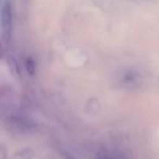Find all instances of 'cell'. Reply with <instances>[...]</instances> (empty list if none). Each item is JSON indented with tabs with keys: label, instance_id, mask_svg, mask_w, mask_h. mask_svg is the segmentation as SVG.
Segmentation results:
<instances>
[{
	"label": "cell",
	"instance_id": "4",
	"mask_svg": "<svg viewBox=\"0 0 159 159\" xmlns=\"http://www.w3.org/2000/svg\"><path fill=\"white\" fill-rule=\"evenodd\" d=\"M34 157V152L31 148H24L19 150L12 156V159H32Z\"/></svg>",
	"mask_w": 159,
	"mask_h": 159
},
{
	"label": "cell",
	"instance_id": "3",
	"mask_svg": "<svg viewBox=\"0 0 159 159\" xmlns=\"http://www.w3.org/2000/svg\"><path fill=\"white\" fill-rule=\"evenodd\" d=\"M9 125L20 133H31L36 130V124L25 116H10Z\"/></svg>",
	"mask_w": 159,
	"mask_h": 159
},
{
	"label": "cell",
	"instance_id": "7",
	"mask_svg": "<svg viewBox=\"0 0 159 159\" xmlns=\"http://www.w3.org/2000/svg\"><path fill=\"white\" fill-rule=\"evenodd\" d=\"M62 156H63V159H80V158H77L75 155L71 154V152H63Z\"/></svg>",
	"mask_w": 159,
	"mask_h": 159
},
{
	"label": "cell",
	"instance_id": "2",
	"mask_svg": "<svg viewBox=\"0 0 159 159\" xmlns=\"http://www.w3.org/2000/svg\"><path fill=\"white\" fill-rule=\"evenodd\" d=\"M119 84L122 89H134L139 86L142 83V74L135 69H126L121 73L119 77Z\"/></svg>",
	"mask_w": 159,
	"mask_h": 159
},
{
	"label": "cell",
	"instance_id": "1",
	"mask_svg": "<svg viewBox=\"0 0 159 159\" xmlns=\"http://www.w3.org/2000/svg\"><path fill=\"white\" fill-rule=\"evenodd\" d=\"M0 30H1V39L3 43L8 42L12 33V8L10 2H3L1 7L0 16Z\"/></svg>",
	"mask_w": 159,
	"mask_h": 159
},
{
	"label": "cell",
	"instance_id": "5",
	"mask_svg": "<svg viewBox=\"0 0 159 159\" xmlns=\"http://www.w3.org/2000/svg\"><path fill=\"white\" fill-rule=\"evenodd\" d=\"M95 159H122L120 156L109 152H99L95 156Z\"/></svg>",
	"mask_w": 159,
	"mask_h": 159
},
{
	"label": "cell",
	"instance_id": "6",
	"mask_svg": "<svg viewBox=\"0 0 159 159\" xmlns=\"http://www.w3.org/2000/svg\"><path fill=\"white\" fill-rule=\"evenodd\" d=\"M25 68H26V71L29 72L30 75H33L36 71V64L35 61L33 60V58H27L26 61H25Z\"/></svg>",
	"mask_w": 159,
	"mask_h": 159
}]
</instances>
